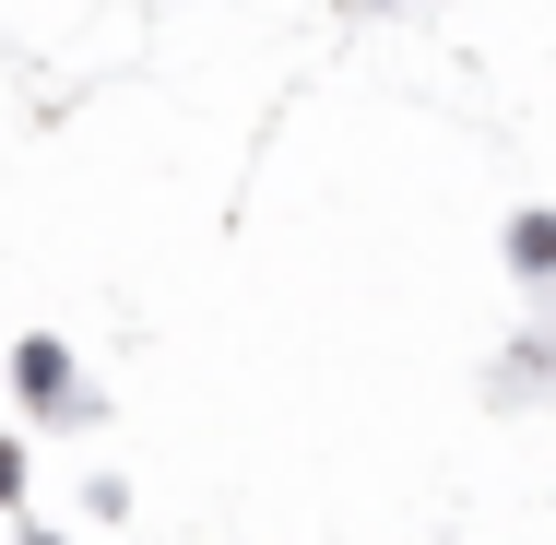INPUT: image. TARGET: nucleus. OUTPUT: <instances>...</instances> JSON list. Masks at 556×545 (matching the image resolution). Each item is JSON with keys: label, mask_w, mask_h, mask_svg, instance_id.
<instances>
[{"label": "nucleus", "mask_w": 556, "mask_h": 545, "mask_svg": "<svg viewBox=\"0 0 556 545\" xmlns=\"http://www.w3.org/2000/svg\"><path fill=\"white\" fill-rule=\"evenodd\" d=\"M24 498H36V438L0 428V510H24Z\"/></svg>", "instance_id": "7ed1b4c3"}, {"label": "nucleus", "mask_w": 556, "mask_h": 545, "mask_svg": "<svg viewBox=\"0 0 556 545\" xmlns=\"http://www.w3.org/2000/svg\"><path fill=\"white\" fill-rule=\"evenodd\" d=\"M0 392H12L24 428H96V416H108V392L84 380V344H72V332H12Z\"/></svg>", "instance_id": "f257e3e1"}, {"label": "nucleus", "mask_w": 556, "mask_h": 545, "mask_svg": "<svg viewBox=\"0 0 556 545\" xmlns=\"http://www.w3.org/2000/svg\"><path fill=\"white\" fill-rule=\"evenodd\" d=\"M24 545H72V534H24Z\"/></svg>", "instance_id": "20e7f679"}, {"label": "nucleus", "mask_w": 556, "mask_h": 545, "mask_svg": "<svg viewBox=\"0 0 556 545\" xmlns=\"http://www.w3.org/2000/svg\"><path fill=\"white\" fill-rule=\"evenodd\" d=\"M497 273H509L521 297H556V202H509V225H497Z\"/></svg>", "instance_id": "f03ea898"}]
</instances>
